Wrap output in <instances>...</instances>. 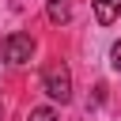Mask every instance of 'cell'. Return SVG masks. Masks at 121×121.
<instances>
[{
  "instance_id": "cell-1",
  "label": "cell",
  "mask_w": 121,
  "mask_h": 121,
  "mask_svg": "<svg viewBox=\"0 0 121 121\" xmlns=\"http://www.w3.org/2000/svg\"><path fill=\"white\" fill-rule=\"evenodd\" d=\"M42 91L53 98V102H68L72 98V72L64 60H53L45 72H42Z\"/></svg>"
},
{
  "instance_id": "cell-2",
  "label": "cell",
  "mask_w": 121,
  "mask_h": 121,
  "mask_svg": "<svg viewBox=\"0 0 121 121\" xmlns=\"http://www.w3.org/2000/svg\"><path fill=\"white\" fill-rule=\"evenodd\" d=\"M0 53H4L8 64H26V60L34 57V38L15 30V34H8V38L0 42Z\"/></svg>"
},
{
  "instance_id": "cell-3",
  "label": "cell",
  "mask_w": 121,
  "mask_h": 121,
  "mask_svg": "<svg viewBox=\"0 0 121 121\" xmlns=\"http://www.w3.org/2000/svg\"><path fill=\"white\" fill-rule=\"evenodd\" d=\"M117 15H121V0H95V19L102 26H110Z\"/></svg>"
},
{
  "instance_id": "cell-4",
  "label": "cell",
  "mask_w": 121,
  "mask_h": 121,
  "mask_svg": "<svg viewBox=\"0 0 121 121\" xmlns=\"http://www.w3.org/2000/svg\"><path fill=\"white\" fill-rule=\"evenodd\" d=\"M45 15H49V23H68L72 19V0H49L45 4Z\"/></svg>"
},
{
  "instance_id": "cell-5",
  "label": "cell",
  "mask_w": 121,
  "mask_h": 121,
  "mask_svg": "<svg viewBox=\"0 0 121 121\" xmlns=\"http://www.w3.org/2000/svg\"><path fill=\"white\" fill-rule=\"evenodd\" d=\"M26 121H60V113H57L53 106H38V110L26 113Z\"/></svg>"
},
{
  "instance_id": "cell-6",
  "label": "cell",
  "mask_w": 121,
  "mask_h": 121,
  "mask_svg": "<svg viewBox=\"0 0 121 121\" xmlns=\"http://www.w3.org/2000/svg\"><path fill=\"white\" fill-rule=\"evenodd\" d=\"M110 64L121 72V42H113V49H110Z\"/></svg>"
},
{
  "instance_id": "cell-7",
  "label": "cell",
  "mask_w": 121,
  "mask_h": 121,
  "mask_svg": "<svg viewBox=\"0 0 121 121\" xmlns=\"http://www.w3.org/2000/svg\"><path fill=\"white\" fill-rule=\"evenodd\" d=\"M0 117H4V110H0Z\"/></svg>"
}]
</instances>
